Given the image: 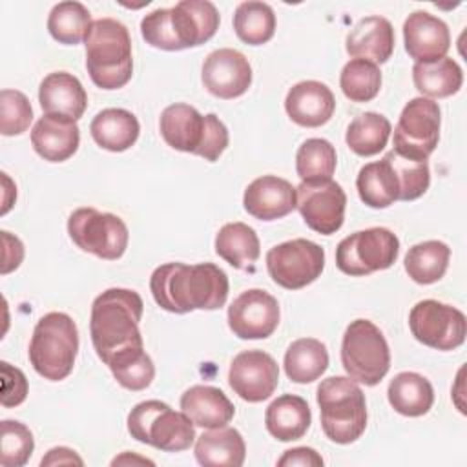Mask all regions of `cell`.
Returning a JSON list of instances; mask_svg holds the SVG:
<instances>
[{
    "label": "cell",
    "mask_w": 467,
    "mask_h": 467,
    "mask_svg": "<svg viewBox=\"0 0 467 467\" xmlns=\"http://www.w3.org/2000/svg\"><path fill=\"white\" fill-rule=\"evenodd\" d=\"M285 109L296 124L317 128L327 124L334 115L336 99L327 84L317 80H301L288 89Z\"/></svg>",
    "instance_id": "obj_20"
},
{
    "label": "cell",
    "mask_w": 467,
    "mask_h": 467,
    "mask_svg": "<svg viewBox=\"0 0 467 467\" xmlns=\"http://www.w3.org/2000/svg\"><path fill=\"white\" fill-rule=\"evenodd\" d=\"M405 51L414 62H434L447 55L451 47V33L447 24L427 13L414 11L403 22Z\"/></svg>",
    "instance_id": "obj_17"
},
{
    "label": "cell",
    "mask_w": 467,
    "mask_h": 467,
    "mask_svg": "<svg viewBox=\"0 0 467 467\" xmlns=\"http://www.w3.org/2000/svg\"><path fill=\"white\" fill-rule=\"evenodd\" d=\"M228 383L241 400L259 403L275 392L279 367L275 359L263 350H244L232 359Z\"/></svg>",
    "instance_id": "obj_14"
},
{
    "label": "cell",
    "mask_w": 467,
    "mask_h": 467,
    "mask_svg": "<svg viewBox=\"0 0 467 467\" xmlns=\"http://www.w3.org/2000/svg\"><path fill=\"white\" fill-rule=\"evenodd\" d=\"M387 398L396 412L416 418L431 410L434 403V390L431 381L421 374L400 372L390 379Z\"/></svg>",
    "instance_id": "obj_30"
},
{
    "label": "cell",
    "mask_w": 467,
    "mask_h": 467,
    "mask_svg": "<svg viewBox=\"0 0 467 467\" xmlns=\"http://www.w3.org/2000/svg\"><path fill=\"white\" fill-rule=\"evenodd\" d=\"M204 119H206V128H204L202 142L195 155L204 157L206 161L213 162L221 157V153L228 146V130L215 113H208V115H204Z\"/></svg>",
    "instance_id": "obj_45"
},
{
    "label": "cell",
    "mask_w": 467,
    "mask_h": 467,
    "mask_svg": "<svg viewBox=\"0 0 467 467\" xmlns=\"http://www.w3.org/2000/svg\"><path fill=\"white\" fill-rule=\"evenodd\" d=\"M35 449L31 431L13 420L0 423V463L4 467H22L27 463Z\"/></svg>",
    "instance_id": "obj_41"
},
{
    "label": "cell",
    "mask_w": 467,
    "mask_h": 467,
    "mask_svg": "<svg viewBox=\"0 0 467 467\" xmlns=\"http://www.w3.org/2000/svg\"><path fill=\"white\" fill-rule=\"evenodd\" d=\"M140 33H142V38L157 49H164V51L181 49L171 27L170 9H155L148 13L140 20Z\"/></svg>",
    "instance_id": "obj_44"
},
{
    "label": "cell",
    "mask_w": 467,
    "mask_h": 467,
    "mask_svg": "<svg viewBox=\"0 0 467 467\" xmlns=\"http://www.w3.org/2000/svg\"><path fill=\"white\" fill-rule=\"evenodd\" d=\"M113 378L128 390H144L155 378V367L144 347H133L115 354L108 363Z\"/></svg>",
    "instance_id": "obj_37"
},
{
    "label": "cell",
    "mask_w": 467,
    "mask_h": 467,
    "mask_svg": "<svg viewBox=\"0 0 467 467\" xmlns=\"http://www.w3.org/2000/svg\"><path fill=\"white\" fill-rule=\"evenodd\" d=\"M440 106L427 97L409 100L394 128V151L414 161H427L440 139Z\"/></svg>",
    "instance_id": "obj_10"
},
{
    "label": "cell",
    "mask_w": 467,
    "mask_h": 467,
    "mask_svg": "<svg viewBox=\"0 0 467 467\" xmlns=\"http://www.w3.org/2000/svg\"><path fill=\"white\" fill-rule=\"evenodd\" d=\"M392 126L387 117L367 111L358 115L347 128V146L359 157H370L379 153L390 137Z\"/></svg>",
    "instance_id": "obj_35"
},
{
    "label": "cell",
    "mask_w": 467,
    "mask_h": 467,
    "mask_svg": "<svg viewBox=\"0 0 467 467\" xmlns=\"http://www.w3.org/2000/svg\"><path fill=\"white\" fill-rule=\"evenodd\" d=\"M128 432L137 441L166 452L186 451L197 438L193 421L159 400L140 401L131 409Z\"/></svg>",
    "instance_id": "obj_6"
},
{
    "label": "cell",
    "mask_w": 467,
    "mask_h": 467,
    "mask_svg": "<svg viewBox=\"0 0 467 467\" xmlns=\"http://www.w3.org/2000/svg\"><path fill=\"white\" fill-rule=\"evenodd\" d=\"M451 248L441 241H423L409 248L405 255V272L418 285L440 281L449 266Z\"/></svg>",
    "instance_id": "obj_34"
},
{
    "label": "cell",
    "mask_w": 467,
    "mask_h": 467,
    "mask_svg": "<svg viewBox=\"0 0 467 467\" xmlns=\"http://www.w3.org/2000/svg\"><path fill=\"white\" fill-rule=\"evenodd\" d=\"M71 463H77V465H82V458L77 456L75 451L67 449V447H55L51 451H47V454L42 458L40 465H71Z\"/></svg>",
    "instance_id": "obj_49"
},
{
    "label": "cell",
    "mask_w": 467,
    "mask_h": 467,
    "mask_svg": "<svg viewBox=\"0 0 467 467\" xmlns=\"http://www.w3.org/2000/svg\"><path fill=\"white\" fill-rule=\"evenodd\" d=\"M356 188L359 199L370 208H387L394 201H400V181L387 155L359 170Z\"/></svg>",
    "instance_id": "obj_29"
},
{
    "label": "cell",
    "mask_w": 467,
    "mask_h": 467,
    "mask_svg": "<svg viewBox=\"0 0 467 467\" xmlns=\"http://www.w3.org/2000/svg\"><path fill=\"white\" fill-rule=\"evenodd\" d=\"M78 142L80 130L77 122L64 117L44 115L31 130V144L35 151L49 162L67 161L78 150Z\"/></svg>",
    "instance_id": "obj_22"
},
{
    "label": "cell",
    "mask_w": 467,
    "mask_h": 467,
    "mask_svg": "<svg viewBox=\"0 0 467 467\" xmlns=\"http://www.w3.org/2000/svg\"><path fill=\"white\" fill-rule=\"evenodd\" d=\"M159 128L168 146L195 155L202 142L206 119L193 106L179 102L164 108Z\"/></svg>",
    "instance_id": "obj_25"
},
{
    "label": "cell",
    "mask_w": 467,
    "mask_h": 467,
    "mask_svg": "<svg viewBox=\"0 0 467 467\" xmlns=\"http://www.w3.org/2000/svg\"><path fill=\"white\" fill-rule=\"evenodd\" d=\"M246 445L241 432L234 427H217L202 432L195 440V458L206 467H241Z\"/></svg>",
    "instance_id": "obj_27"
},
{
    "label": "cell",
    "mask_w": 467,
    "mask_h": 467,
    "mask_svg": "<svg viewBox=\"0 0 467 467\" xmlns=\"http://www.w3.org/2000/svg\"><path fill=\"white\" fill-rule=\"evenodd\" d=\"M171 27L181 49L210 40L219 29V11L208 0H181L170 7Z\"/></svg>",
    "instance_id": "obj_19"
},
{
    "label": "cell",
    "mask_w": 467,
    "mask_h": 467,
    "mask_svg": "<svg viewBox=\"0 0 467 467\" xmlns=\"http://www.w3.org/2000/svg\"><path fill=\"white\" fill-rule=\"evenodd\" d=\"M89 131L100 148L108 151H124L139 139L140 126L131 111L122 108H108L93 117Z\"/></svg>",
    "instance_id": "obj_28"
},
{
    "label": "cell",
    "mask_w": 467,
    "mask_h": 467,
    "mask_svg": "<svg viewBox=\"0 0 467 467\" xmlns=\"http://www.w3.org/2000/svg\"><path fill=\"white\" fill-rule=\"evenodd\" d=\"M244 210L259 221H275L296 210V188L281 177L254 179L243 195Z\"/></svg>",
    "instance_id": "obj_18"
},
{
    "label": "cell",
    "mask_w": 467,
    "mask_h": 467,
    "mask_svg": "<svg viewBox=\"0 0 467 467\" xmlns=\"http://www.w3.org/2000/svg\"><path fill=\"white\" fill-rule=\"evenodd\" d=\"M38 102L46 115L78 120L88 106V95L80 80L67 71L49 73L38 88Z\"/></svg>",
    "instance_id": "obj_21"
},
{
    "label": "cell",
    "mask_w": 467,
    "mask_h": 467,
    "mask_svg": "<svg viewBox=\"0 0 467 467\" xmlns=\"http://www.w3.org/2000/svg\"><path fill=\"white\" fill-rule=\"evenodd\" d=\"M336 162V148L327 139H306L296 153V171L301 182L332 179Z\"/></svg>",
    "instance_id": "obj_39"
},
{
    "label": "cell",
    "mask_w": 467,
    "mask_h": 467,
    "mask_svg": "<svg viewBox=\"0 0 467 467\" xmlns=\"http://www.w3.org/2000/svg\"><path fill=\"white\" fill-rule=\"evenodd\" d=\"M0 370H2V405L4 407H16L20 405L26 398H27V378L26 374L9 365L7 361L0 363Z\"/></svg>",
    "instance_id": "obj_46"
},
{
    "label": "cell",
    "mask_w": 467,
    "mask_h": 467,
    "mask_svg": "<svg viewBox=\"0 0 467 467\" xmlns=\"http://www.w3.org/2000/svg\"><path fill=\"white\" fill-rule=\"evenodd\" d=\"M228 288L226 274L212 263H166L157 266L150 277L155 303L173 314L217 310L226 303Z\"/></svg>",
    "instance_id": "obj_1"
},
{
    "label": "cell",
    "mask_w": 467,
    "mask_h": 467,
    "mask_svg": "<svg viewBox=\"0 0 467 467\" xmlns=\"http://www.w3.org/2000/svg\"><path fill=\"white\" fill-rule=\"evenodd\" d=\"M412 80L416 89L427 99H445L460 91L463 84V71L454 58L443 57L434 62L414 64Z\"/></svg>",
    "instance_id": "obj_31"
},
{
    "label": "cell",
    "mask_w": 467,
    "mask_h": 467,
    "mask_svg": "<svg viewBox=\"0 0 467 467\" xmlns=\"http://www.w3.org/2000/svg\"><path fill=\"white\" fill-rule=\"evenodd\" d=\"M2 234V244H4V254H2V274H9L11 270H16L24 259V244L18 237H13L9 232H0Z\"/></svg>",
    "instance_id": "obj_47"
},
{
    "label": "cell",
    "mask_w": 467,
    "mask_h": 467,
    "mask_svg": "<svg viewBox=\"0 0 467 467\" xmlns=\"http://www.w3.org/2000/svg\"><path fill=\"white\" fill-rule=\"evenodd\" d=\"M394 51V29L383 16L361 18L347 35V53L354 58L383 64Z\"/></svg>",
    "instance_id": "obj_23"
},
{
    "label": "cell",
    "mask_w": 467,
    "mask_h": 467,
    "mask_svg": "<svg viewBox=\"0 0 467 467\" xmlns=\"http://www.w3.org/2000/svg\"><path fill=\"white\" fill-rule=\"evenodd\" d=\"M215 254L234 268H250L261 254L259 237L244 223H228L215 235Z\"/></svg>",
    "instance_id": "obj_33"
},
{
    "label": "cell",
    "mask_w": 467,
    "mask_h": 467,
    "mask_svg": "<svg viewBox=\"0 0 467 467\" xmlns=\"http://www.w3.org/2000/svg\"><path fill=\"white\" fill-rule=\"evenodd\" d=\"M91 24V15L80 2H58L47 16V29L51 36L67 46H75L86 38Z\"/></svg>",
    "instance_id": "obj_38"
},
{
    "label": "cell",
    "mask_w": 467,
    "mask_h": 467,
    "mask_svg": "<svg viewBox=\"0 0 467 467\" xmlns=\"http://www.w3.org/2000/svg\"><path fill=\"white\" fill-rule=\"evenodd\" d=\"M142 310V297L135 290L108 288L95 297L89 332L93 348L104 365L122 350L144 347L139 330Z\"/></svg>",
    "instance_id": "obj_2"
},
{
    "label": "cell",
    "mask_w": 467,
    "mask_h": 467,
    "mask_svg": "<svg viewBox=\"0 0 467 467\" xmlns=\"http://www.w3.org/2000/svg\"><path fill=\"white\" fill-rule=\"evenodd\" d=\"M86 67L95 86L119 89L133 75L131 38L128 27L115 18L93 20L86 38Z\"/></svg>",
    "instance_id": "obj_3"
},
{
    "label": "cell",
    "mask_w": 467,
    "mask_h": 467,
    "mask_svg": "<svg viewBox=\"0 0 467 467\" xmlns=\"http://www.w3.org/2000/svg\"><path fill=\"white\" fill-rule=\"evenodd\" d=\"M325 268V250L308 239H292L266 252V270L274 283L299 290L314 283Z\"/></svg>",
    "instance_id": "obj_11"
},
{
    "label": "cell",
    "mask_w": 467,
    "mask_h": 467,
    "mask_svg": "<svg viewBox=\"0 0 467 467\" xmlns=\"http://www.w3.org/2000/svg\"><path fill=\"white\" fill-rule=\"evenodd\" d=\"M279 303L261 288H250L228 306V327L241 339H265L279 325Z\"/></svg>",
    "instance_id": "obj_15"
},
{
    "label": "cell",
    "mask_w": 467,
    "mask_h": 467,
    "mask_svg": "<svg viewBox=\"0 0 467 467\" xmlns=\"http://www.w3.org/2000/svg\"><path fill=\"white\" fill-rule=\"evenodd\" d=\"M409 327L420 343L436 350H454L467 336L465 314L436 299L416 303L409 314Z\"/></svg>",
    "instance_id": "obj_12"
},
{
    "label": "cell",
    "mask_w": 467,
    "mask_h": 467,
    "mask_svg": "<svg viewBox=\"0 0 467 467\" xmlns=\"http://www.w3.org/2000/svg\"><path fill=\"white\" fill-rule=\"evenodd\" d=\"M339 86L343 95L352 102H368L379 93L381 71L368 60L352 58L341 69Z\"/></svg>",
    "instance_id": "obj_40"
},
{
    "label": "cell",
    "mask_w": 467,
    "mask_h": 467,
    "mask_svg": "<svg viewBox=\"0 0 467 467\" xmlns=\"http://www.w3.org/2000/svg\"><path fill=\"white\" fill-rule=\"evenodd\" d=\"M400 254V239L389 228H367L345 237L336 248V265L347 275H368L390 268Z\"/></svg>",
    "instance_id": "obj_8"
},
{
    "label": "cell",
    "mask_w": 467,
    "mask_h": 467,
    "mask_svg": "<svg viewBox=\"0 0 467 467\" xmlns=\"http://www.w3.org/2000/svg\"><path fill=\"white\" fill-rule=\"evenodd\" d=\"M341 363L350 379L378 385L390 368V350L383 332L368 319L352 321L341 343Z\"/></svg>",
    "instance_id": "obj_7"
},
{
    "label": "cell",
    "mask_w": 467,
    "mask_h": 467,
    "mask_svg": "<svg viewBox=\"0 0 467 467\" xmlns=\"http://www.w3.org/2000/svg\"><path fill=\"white\" fill-rule=\"evenodd\" d=\"M321 427L334 443L356 441L367 427V401L359 385L348 376H330L317 387Z\"/></svg>",
    "instance_id": "obj_4"
},
{
    "label": "cell",
    "mask_w": 467,
    "mask_h": 467,
    "mask_svg": "<svg viewBox=\"0 0 467 467\" xmlns=\"http://www.w3.org/2000/svg\"><path fill=\"white\" fill-rule=\"evenodd\" d=\"M312 421V412L301 396L283 394L275 398L266 412L265 425L266 431L279 441H294L306 434Z\"/></svg>",
    "instance_id": "obj_26"
},
{
    "label": "cell",
    "mask_w": 467,
    "mask_h": 467,
    "mask_svg": "<svg viewBox=\"0 0 467 467\" xmlns=\"http://www.w3.org/2000/svg\"><path fill=\"white\" fill-rule=\"evenodd\" d=\"M71 241L84 252L100 259L115 261L128 248V226L119 215L95 208H78L67 219Z\"/></svg>",
    "instance_id": "obj_9"
},
{
    "label": "cell",
    "mask_w": 467,
    "mask_h": 467,
    "mask_svg": "<svg viewBox=\"0 0 467 467\" xmlns=\"http://www.w3.org/2000/svg\"><path fill=\"white\" fill-rule=\"evenodd\" d=\"M234 29L244 44L261 46L275 33L274 9L265 2H241L234 13Z\"/></svg>",
    "instance_id": "obj_36"
},
{
    "label": "cell",
    "mask_w": 467,
    "mask_h": 467,
    "mask_svg": "<svg viewBox=\"0 0 467 467\" xmlns=\"http://www.w3.org/2000/svg\"><path fill=\"white\" fill-rule=\"evenodd\" d=\"M202 84L213 97L224 100L241 97L252 84V66L237 49H215L204 58Z\"/></svg>",
    "instance_id": "obj_16"
},
{
    "label": "cell",
    "mask_w": 467,
    "mask_h": 467,
    "mask_svg": "<svg viewBox=\"0 0 467 467\" xmlns=\"http://www.w3.org/2000/svg\"><path fill=\"white\" fill-rule=\"evenodd\" d=\"M33 120V108L27 97L16 89L0 93V131L5 137L24 133Z\"/></svg>",
    "instance_id": "obj_43"
},
{
    "label": "cell",
    "mask_w": 467,
    "mask_h": 467,
    "mask_svg": "<svg viewBox=\"0 0 467 467\" xmlns=\"http://www.w3.org/2000/svg\"><path fill=\"white\" fill-rule=\"evenodd\" d=\"M130 462H131V463H133V462H137V463H153L151 460H146V458H140V456H133V454L130 456V452H124L122 456L115 458L111 463L117 465V463H130Z\"/></svg>",
    "instance_id": "obj_50"
},
{
    "label": "cell",
    "mask_w": 467,
    "mask_h": 467,
    "mask_svg": "<svg viewBox=\"0 0 467 467\" xmlns=\"http://www.w3.org/2000/svg\"><path fill=\"white\" fill-rule=\"evenodd\" d=\"M285 372L294 383H312L328 368L325 343L314 337H301L290 343L285 352Z\"/></svg>",
    "instance_id": "obj_32"
},
{
    "label": "cell",
    "mask_w": 467,
    "mask_h": 467,
    "mask_svg": "<svg viewBox=\"0 0 467 467\" xmlns=\"http://www.w3.org/2000/svg\"><path fill=\"white\" fill-rule=\"evenodd\" d=\"M181 409L193 421V425L204 429L224 427L235 414V407L226 394L210 385L190 387L181 396Z\"/></svg>",
    "instance_id": "obj_24"
},
{
    "label": "cell",
    "mask_w": 467,
    "mask_h": 467,
    "mask_svg": "<svg viewBox=\"0 0 467 467\" xmlns=\"http://www.w3.org/2000/svg\"><path fill=\"white\" fill-rule=\"evenodd\" d=\"M27 352L33 368L42 378L49 381L67 378L78 352V330L75 321L64 312L42 316L33 328Z\"/></svg>",
    "instance_id": "obj_5"
},
{
    "label": "cell",
    "mask_w": 467,
    "mask_h": 467,
    "mask_svg": "<svg viewBox=\"0 0 467 467\" xmlns=\"http://www.w3.org/2000/svg\"><path fill=\"white\" fill-rule=\"evenodd\" d=\"M279 467H286V465H301V467H321L323 465V458L310 447H296V449H288L285 451V454L277 460Z\"/></svg>",
    "instance_id": "obj_48"
},
{
    "label": "cell",
    "mask_w": 467,
    "mask_h": 467,
    "mask_svg": "<svg viewBox=\"0 0 467 467\" xmlns=\"http://www.w3.org/2000/svg\"><path fill=\"white\" fill-rule=\"evenodd\" d=\"M385 155L394 166V171L400 181V201H414L421 197L431 184L429 162L401 157L394 150H390Z\"/></svg>",
    "instance_id": "obj_42"
},
{
    "label": "cell",
    "mask_w": 467,
    "mask_h": 467,
    "mask_svg": "<svg viewBox=\"0 0 467 467\" xmlns=\"http://www.w3.org/2000/svg\"><path fill=\"white\" fill-rule=\"evenodd\" d=\"M347 195L339 182L314 181L296 188V208L306 226L321 235H332L343 226Z\"/></svg>",
    "instance_id": "obj_13"
}]
</instances>
